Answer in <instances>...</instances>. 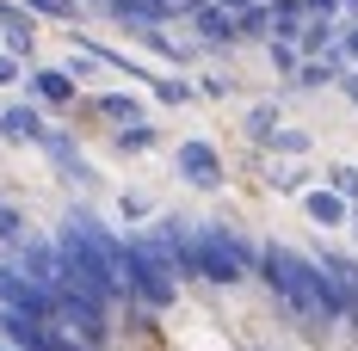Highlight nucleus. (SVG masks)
<instances>
[{"label":"nucleus","mask_w":358,"mask_h":351,"mask_svg":"<svg viewBox=\"0 0 358 351\" xmlns=\"http://www.w3.org/2000/svg\"><path fill=\"white\" fill-rule=\"evenodd\" d=\"M87 117L93 124H111V130H124V124H143L148 105L136 93H124V87H99V93H87Z\"/></svg>","instance_id":"obj_10"},{"label":"nucleus","mask_w":358,"mask_h":351,"mask_svg":"<svg viewBox=\"0 0 358 351\" xmlns=\"http://www.w3.org/2000/svg\"><path fill=\"white\" fill-rule=\"evenodd\" d=\"M0 50H6V56H19L25 68L37 62V19L19 6V0H0Z\"/></svg>","instance_id":"obj_9"},{"label":"nucleus","mask_w":358,"mask_h":351,"mask_svg":"<svg viewBox=\"0 0 358 351\" xmlns=\"http://www.w3.org/2000/svg\"><path fill=\"white\" fill-rule=\"evenodd\" d=\"M253 278L272 290V302H278L296 327H346V290L322 271L315 253L259 241V265H253Z\"/></svg>","instance_id":"obj_1"},{"label":"nucleus","mask_w":358,"mask_h":351,"mask_svg":"<svg viewBox=\"0 0 358 351\" xmlns=\"http://www.w3.org/2000/svg\"><path fill=\"white\" fill-rule=\"evenodd\" d=\"M259 50H266V62H272V74H278V80H296V68H303L296 43H278V37H272V43H259Z\"/></svg>","instance_id":"obj_22"},{"label":"nucleus","mask_w":358,"mask_h":351,"mask_svg":"<svg viewBox=\"0 0 358 351\" xmlns=\"http://www.w3.org/2000/svg\"><path fill=\"white\" fill-rule=\"evenodd\" d=\"M111 315H117V308H106L99 296H87V290H69V283H62V290H56V315H50V320H56V333L80 339L87 351H106L111 333H117Z\"/></svg>","instance_id":"obj_2"},{"label":"nucleus","mask_w":358,"mask_h":351,"mask_svg":"<svg viewBox=\"0 0 358 351\" xmlns=\"http://www.w3.org/2000/svg\"><path fill=\"white\" fill-rule=\"evenodd\" d=\"M235 43H272V0H253V6H241L235 13Z\"/></svg>","instance_id":"obj_13"},{"label":"nucleus","mask_w":358,"mask_h":351,"mask_svg":"<svg viewBox=\"0 0 358 351\" xmlns=\"http://www.w3.org/2000/svg\"><path fill=\"white\" fill-rule=\"evenodd\" d=\"M0 308H19V315H31V320H50V315H56V296L37 290V283L0 253Z\"/></svg>","instance_id":"obj_6"},{"label":"nucleus","mask_w":358,"mask_h":351,"mask_svg":"<svg viewBox=\"0 0 358 351\" xmlns=\"http://www.w3.org/2000/svg\"><path fill=\"white\" fill-rule=\"evenodd\" d=\"M111 148H117V154H155V148H161V130H155V117L111 130Z\"/></svg>","instance_id":"obj_17"},{"label":"nucleus","mask_w":358,"mask_h":351,"mask_svg":"<svg viewBox=\"0 0 358 351\" xmlns=\"http://www.w3.org/2000/svg\"><path fill=\"white\" fill-rule=\"evenodd\" d=\"M185 25H192V43H198L204 56H222V50H241V43H235V13H222L216 0L192 6V13H185Z\"/></svg>","instance_id":"obj_8"},{"label":"nucleus","mask_w":358,"mask_h":351,"mask_svg":"<svg viewBox=\"0 0 358 351\" xmlns=\"http://www.w3.org/2000/svg\"><path fill=\"white\" fill-rule=\"evenodd\" d=\"M334 43H340V25L334 19H309L303 37H296V56L303 62H322V56H334Z\"/></svg>","instance_id":"obj_16"},{"label":"nucleus","mask_w":358,"mask_h":351,"mask_svg":"<svg viewBox=\"0 0 358 351\" xmlns=\"http://www.w3.org/2000/svg\"><path fill=\"white\" fill-rule=\"evenodd\" d=\"M346 13H358V0H346Z\"/></svg>","instance_id":"obj_31"},{"label":"nucleus","mask_w":358,"mask_h":351,"mask_svg":"<svg viewBox=\"0 0 358 351\" xmlns=\"http://www.w3.org/2000/svg\"><path fill=\"white\" fill-rule=\"evenodd\" d=\"M322 185H334V191H340V197L358 210V167H352V160H334V167L322 173Z\"/></svg>","instance_id":"obj_23"},{"label":"nucleus","mask_w":358,"mask_h":351,"mask_svg":"<svg viewBox=\"0 0 358 351\" xmlns=\"http://www.w3.org/2000/svg\"><path fill=\"white\" fill-rule=\"evenodd\" d=\"M148 93H155L161 105H192V99H198V87H192V80H179V74H161V68H155V80H148Z\"/></svg>","instance_id":"obj_20"},{"label":"nucleus","mask_w":358,"mask_h":351,"mask_svg":"<svg viewBox=\"0 0 358 351\" xmlns=\"http://www.w3.org/2000/svg\"><path fill=\"white\" fill-rule=\"evenodd\" d=\"M285 124V99H259V105H248V117H241V136L253 142V148H266V136Z\"/></svg>","instance_id":"obj_15"},{"label":"nucleus","mask_w":358,"mask_h":351,"mask_svg":"<svg viewBox=\"0 0 358 351\" xmlns=\"http://www.w3.org/2000/svg\"><path fill=\"white\" fill-rule=\"evenodd\" d=\"M31 148L50 160V167H56V179H62V185H74V191L106 185V179H99V167L87 160V148H80V130H62V124H50V117H43V130H37Z\"/></svg>","instance_id":"obj_3"},{"label":"nucleus","mask_w":358,"mask_h":351,"mask_svg":"<svg viewBox=\"0 0 358 351\" xmlns=\"http://www.w3.org/2000/svg\"><path fill=\"white\" fill-rule=\"evenodd\" d=\"M155 216V197H143V191H117V222L124 228H136V222H148Z\"/></svg>","instance_id":"obj_24"},{"label":"nucleus","mask_w":358,"mask_h":351,"mask_svg":"<svg viewBox=\"0 0 358 351\" xmlns=\"http://www.w3.org/2000/svg\"><path fill=\"white\" fill-rule=\"evenodd\" d=\"M309 148H315V136H309V130H290V124H278V130L266 136V154H272V160H309Z\"/></svg>","instance_id":"obj_18"},{"label":"nucleus","mask_w":358,"mask_h":351,"mask_svg":"<svg viewBox=\"0 0 358 351\" xmlns=\"http://www.w3.org/2000/svg\"><path fill=\"white\" fill-rule=\"evenodd\" d=\"M19 87H25V99H31V105H43V111H69V105H80V87H74V74L62 68V62H31Z\"/></svg>","instance_id":"obj_5"},{"label":"nucleus","mask_w":358,"mask_h":351,"mask_svg":"<svg viewBox=\"0 0 358 351\" xmlns=\"http://www.w3.org/2000/svg\"><path fill=\"white\" fill-rule=\"evenodd\" d=\"M192 87H198V99H229V74H198V80H192Z\"/></svg>","instance_id":"obj_26"},{"label":"nucleus","mask_w":358,"mask_h":351,"mask_svg":"<svg viewBox=\"0 0 358 351\" xmlns=\"http://www.w3.org/2000/svg\"><path fill=\"white\" fill-rule=\"evenodd\" d=\"M303 13H309V19H340L346 0H303Z\"/></svg>","instance_id":"obj_29"},{"label":"nucleus","mask_w":358,"mask_h":351,"mask_svg":"<svg viewBox=\"0 0 358 351\" xmlns=\"http://www.w3.org/2000/svg\"><path fill=\"white\" fill-rule=\"evenodd\" d=\"M309 167L303 160H266V191H278V197H303L309 191Z\"/></svg>","instance_id":"obj_14"},{"label":"nucleus","mask_w":358,"mask_h":351,"mask_svg":"<svg viewBox=\"0 0 358 351\" xmlns=\"http://www.w3.org/2000/svg\"><path fill=\"white\" fill-rule=\"evenodd\" d=\"M19 80H25V62L0 50V93H6V87H19Z\"/></svg>","instance_id":"obj_28"},{"label":"nucleus","mask_w":358,"mask_h":351,"mask_svg":"<svg viewBox=\"0 0 358 351\" xmlns=\"http://www.w3.org/2000/svg\"><path fill=\"white\" fill-rule=\"evenodd\" d=\"M25 234H31V222H25V210L0 197V253H13V246L25 241Z\"/></svg>","instance_id":"obj_21"},{"label":"nucleus","mask_w":358,"mask_h":351,"mask_svg":"<svg viewBox=\"0 0 358 351\" xmlns=\"http://www.w3.org/2000/svg\"><path fill=\"white\" fill-rule=\"evenodd\" d=\"M6 259H13V265H19V271H25V278L37 283V290H50V296H56V283H62V259H56V234H25V241L13 246Z\"/></svg>","instance_id":"obj_7"},{"label":"nucleus","mask_w":358,"mask_h":351,"mask_svg":"<svg viewBox=\"0 0 358 351\" xmlns=\"http://www.w3.org/2000/svg\"><path fill=\"white\" fill-rule=\"evenodd\" d=\"M37 130H43V105H31V99L0 105V148H31Z\"/></svg>","instance_id":"obj_11"},{"label":"nucleus","mask_w":358,"mask_h":351,"mask_svg":"<svg viewBox=\"0 0 358 351\" xmlns=\"http://www.w3.org/2000/svg\"><path fill=\"white\" fill-rule=\"evenodd\" d=\"M19 6H25L31 19H62V25L80 19V0H19Z\"/></svg>","instance_id":"obj_25"},{"label":"nucleus","mask_w":358,"mask_h":351,"mask_svg":"<svg viewBox=\"0 0 358 351\" xmlns=\"http://www.w3.org/2000/svg\"><path fill=\"white\" fill-rule=\"evenodd\" d=\"M346 228H352V241H358V210H352V222H346Z\"/></svg>","instance_id":"obj_30"},{"label":"nucleus","mask_w":358,"mask_h":351,"mask_svg":"<svg viewBox=\"0 0 358 351\" xmlns=\"http://www.w3.org/2000/svg\"><path fill=\"white\" fill-rule=\"evenodd\" d=\"M334 87H340V99H346V105L358 111V68H352V62H346V68L334 74Z\"/></svg>","instance_id":"obj_27"},{"label":"nucleus","mask_w":358,"mask_h":351,"mask_svg":"<svg viewBox=\"0 0 358 351\" xmlns=\"http://www.w3.org/2000/svg\"><path fill=\"white\" fill-rule=\"evenodd\" d=\"M309 25V13H303V0H272V37L278 43H296Z\"/></svg>","instance_id":"obj_19"},{"label":"nucleus","mask_w":358,"mask_h":351,"mask_svg":"<svg viewBox=\"0 0 358 351\" xmlns=\"http://www.w3.org/2000/svg\"><path fill=\"white\" fill-rule=\"evenodd\" d=\"M296 204H303V216H309L315 228H346V222H352V204H346L334 185H309Z\"/></svg>","instance_id":"obj_12"},{"label":"nucleus","mask_w":358,"mask_h":351,"mask_svg":"<svg viewBox=\"0 0 358 351\" xmlns=\"http://www.w3.org/2000/svg\"><path fill=\"white\" fill-rule=\"evenodd\" d=\"M173 173L192 185V191H204V197H216L222 185H229V160H222V148H216L210 136H185L173 148Z\"/></svg>","instance_id":"obj_4"}]
</instances>
